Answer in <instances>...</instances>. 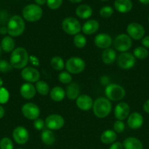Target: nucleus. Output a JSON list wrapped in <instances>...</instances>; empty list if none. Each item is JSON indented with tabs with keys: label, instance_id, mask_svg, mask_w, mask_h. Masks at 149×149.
I'll return each instance as SVG.
<instances>
[{
	"label": "nucleus",
	"instance_id": "1",
	"mask_svg": "<svg viewBox=\"0 0 149 149\" xmlns=\"http://www.w3.org/2000/svg\"><path fill=\"white\" fill-rule=\"evenodd\" d=\"M29 54L26 49L18 47L12 52L10 63L13 68L17 69L24 68L29 62Z\"/></svg>",
	"mask_w": 149,
	"mask_h": 149
},
{
	"label": "nucleus",
	"instance_id": "37",
	"mask_svg": "<svg viewBox=\"0 0 149 149\" xmlns=\"http://www.w3.org/2000/svg\"><path fill=\"white\" fill-rule=\"evenodd\" d=\"M0 149H13V143L9 138H3L0 141Z\"/></svg>",
	"mask_w": 149,
	"mask_h": 149
},
{
	"label": "nucleus",
	"instance_id": "19",
	"mask_svg": "<svg viewBox=\"0 0 149 149\" xmlns=\"http://www.w3.org/2000/svg\"><path fill=\"white\" fill-rule=\"evenodd\" d=\"M20 93L25 99H32L36 94V88L32 83H25L22 84L20 88Z\"/></svg>",
	"mask_w": 149,
	"mask_h": 149
},
{
	"label": "nucleus",
	"instance_id": "31",
	"mask_svg": "<svg viewBox=\"0 0 149 149\" xmlns=\"http://www.w3.org/2000/svg\"><path fill=\"white\" fill-rule=\"evenodd\" d=\"M51 65L53 69L56 71H61L64 68V60L59 56H55L51 59Z\"/></svg>",
	"mask_w": 149,
	"mask_h": 149
},
{
	"label": "nucleus",
	"instance_id": "18",
	"mask_svg": "<svg viewBox=\"0 0 149 149\" xmlns=\"http://www.w3.org/2000/svg\"><path fill=\"white\" fill-rule=\"evenodd\" d=\"M127 124L129 127L133 130L141 127L143 125V117L138 112H133L128 116Z\"/></svg>",
	"mask_w": 149,
	"mask_h": 149
},
{
	"label": "nucleus",
	"instance_id": "30",
	"mask_svg": "<svg viewBox=\"0 0 149 149\" xmlns=\"http://www.w3.org/2000/svg\"><path fill=\"white\" fill-rule=\"evenodd\" d=\"M35 88H36V91L42 95H46L50 93L49 86L44 81H37Z\"/></svg>",
	"mask_w": 149,
	"mask_h": 149
},
{
	"label": "nucleus",
	"instance_id": "32",
	"mask_svg": "<svg viewBox=\"0 0 149 149\" xmlns=\"http://www.w3.org/2000/svg\"><path fill=\"white\" fill-rule=\"evenodd\" d=\"M133 55L134 58L140 60L145 59L148 56V51L144 47H137L134 49Z\"/></svg>",
	"mask_w": 149,
	"mask_h": 149
},
{
	"label": "nucleus",
	"instance_id": "22",
	"mask_svg": "<svg viewBox=\"0 0 149 149\" xmlns=\"http://www.w3.org/2000/svg\"><path fill=\"white\" fill-rule=\"evenodd\" d=\"M123 146L124 149H143L141 141L134 137L126 138L123 143Z\"/></svg>",
	"mask_w": 149,
	"mask_h": 149
},
{
	"label": "nucleus",
	"instance_id": "53",
	"mask_svg": "<svg viewBox=\"0 0 149 149\" xmlns=\"http://www.w3.org/2000/svg\"><path fill=\"white\" fill-rule=\"evenodd\" d=\"M148 22H149V17H148Z\"/></svg>",
	"mask_w": 149,
	"mask_h": 149
},
{
	"label": "nucleus",
	"instance_id": "51",
	"mask_svg": "<svg viewBox=\"0 0 149 149\" xmlns=\"http://www.w3.org/2000/svg\"><path fill=\"white\" fill-rule=\"evenodd\" d=\"M1 52H2V49H1V45H0V57H1Z\"/></svg>",
	"mask_w": 149,
	"mask_h": 149
},
{
	"label": "nucleus",
	"instance_id": "36",
	"mask_svg": "<svg viewBox=\"0 0 149 149\" xmlns=\"http://www.w3.org/2000/svg\"><path fill=\"white\" fill-rule=\"evenodd\" d=\"M113 12L114 10L112 7H110V6H105V7H102V9L99 11V13L102 17L108 18V17L112 16V15L113 14Z\"/></svg>",
	"mask_w": 149,
	"mask_h": 149
},
{
	"label": "nucleus",
	"instance_id": "25",
	"mask_svg": "<svg viewBox=\"0 0 149 149\" xmlns=\"http://www.w3.org/2000/svg\"><path fill=\"white\" fill-rule=\"evenodd\" d=\"M102 61L107 65H110L115 62L116 59V52L113 49L108 48L105 49L102 53Z\"/></svg>",
	"mask_w": 149,
	"mask_h": 149
},
{
	"label": "nucleus",
	"instance_id": "11",
	"mask_svg": "<svg viewBox=\"0 0 149 149\" xmlns=\"http://www.w3.org/2000/svg\"><path fill=\"white\" fill-rule=\"evenodd\" d=\"M23 116L30 120H35L38 119L40 114L39 108L33 103H25L21 109Z\"/></svg>",
	"mask_w": 149,
	"mask_h": 149
},
{
	"label": "nucleus",
	"instance_id": "49",
	"mask_svg": "<svg viewBox=\"0 0 149 149\" xmlns=\"http://www.w3.org/2000/svg\"><path fill=\"white\" fill-rule=\"evenodd\" d=\"M70 1H71L72 3H79L81 1H83V0H70Z\"/></svg>",
	"mask_w": 149,
	"mask_h": 149
},
{
	"label": "nucleus",
	"instance_id": "47",
	"mask_svg": "<svg viewBox=\"0 0 149 149\" xmlns=\"http://www.w3.org/2000/svg\"><path fill=\"white\" fill-rule=\"evenodd\" d=\"M35 2L37 4V5H43L47 2V0H35Z\"/></svg>",
	"mask_w": 149,
	"mask_h": 149
},
{
	"label": "nucleus",
	"instance_id": "28",
	"mask_svg": "<svg viewBox=\"0 0 149 149\" xmlns=\"http://www.w3.org/2000/svg\"><path fill=\"white\" fill-rule=\"evenodd\" d=\"M117 138V134L114 130H108L102 132L101 135V141L105 144H112Z\"/></svg>",
	"mask_w": 149,
	"mask_h": 149
},
{
	"label": "nucleus",
	"instance_id": "9",
	"mask_svg": "<svg viewBox=\"0 0 149 149\" xmlns=\"http://www.w3.org/2000/svg\"><path fill=\"white\" fill-rule=\"evenodd\" d=\"M45 126L51 130H58L64 125V119L59 114H51L45 121Z\"/></svg>",
	"mask_w": 149,
	"mask_h": 149
},
{
	"label": "nucleus",
	"instance_id": "13",
	"mask_svg": "<svg viewBox=\"0 0 149 149\" xmlns=\"http://www.w3.org/2000/svg\"><path fill=\"white\" fill-rule=\"evenodd\" d=\"M13 138L18 144L23 145V144L26 143L29 141V132L23 127H17L16 128H15L13 132Z\"/></svg>",
	"mask_w": 149,
	"mask_h": 149
},
{
	"label": "nucleus",
	"instance_id": "40",
	"mask_svg": "<svg viewBox=\"0 0 149 149\" xmlns=\"http://www.w3.org/2000/svg\"><path fill=\"white\" fill-rule=\"evenodd\" d=\"M62 4V0H47L48 7L51 10H56L59 8Z\"/></svg>",
	"mask_w": 149,
	"mask_h": 149
},
{
	"label": "nucleus",
	"instance_id": "20",
	"mask_svg": "<svg viewBox=\"0 0 149 149\" xmlns=\"http://www.w3.org/2000/svg\"><path fill=\"white\" fill-rule=\"evenodd\" d=\"M99 28V22L96 20H89L83 24L82 31L86 35H91L96 33Z\"/></svg>",
	"mask_w": 149,
	"mask_h": 149
},
{
	"label": "nucleus",
	"instance_id": "14",
	"mask_svg": "<svg viewBox=\"0 0 149 149\" xmlns=\"http://www.w3.org/2000/svg\"><path fill=\"white\" fill-rule=\"evenodd\" d=\"M21 77L29 83L37 82L40 78V74L36 68L25 67L21 71Z\"/></svg>",
	"mask_w": 149,
	"mask_h": 149
},
{
	"label": "nucleus",
	"instance_id": "3",
	"mask_svg": "<svg viewBox=\"0 0 149 149\" xmlns=\"http://www.w3.org/2000/svg\"><path fill=\"white\" fill-rule=\"evenodd\" d=\"M7 33L10 36L17 37L20 36L25 30L23 19L19 15H13L7 24Z\"/></svg>",
	"mask_w": 149,
	"mask_h": 149
},
{
	"label": "nucleus",
	"instance_id": "24",
	"mask_svg": "<svg viewBox=\"0 0 149 149\" xmlns=\"http://www.w3.org/2000/svg\"><path fill=\"white\" fill-rule=\"evenodd\" d=\"M76 15L81 19H88L92 15L93 10L87 4H81L76 9Z\"/></svg>",
	"mask_w": 149,
	"mask_h": 149
},
{
	"label": "nucleus",
	"instance_id": "23",
	"mask_svg": "<svg viewBox=\"0 0 149 149\" xmlns=\"http://www.w3.org/2000/svg\"><path fill=\"white\" fill-rule=\"evenodd\" d=\"M66 95L70 100H75L78 97L80 94V86L77 83H70L67 87L66 90Z\"/></svg>",
	"mask_w": 149,
	"mask_h": 149
},
{
	"label": "nucleus",
	"instance_id": "54",
	"mask_svg": "<svg viewBox=\"0 0 149 149\" xmlns=\"http://www.w3.org/2000/svg\"><path fill=\"white\" fill-rule=\"evenodd\" d=\"M18 149H23V148H18Z\"/></svg>",
	"mask_w": 149,
	"mask_h": 149
},
{
	"label": "nucleus",
	"instance_id": "35",
	"mask_svg": "<svg viewBox=\"0 0 149 149\" xmlns=\"http://www.w3.org/2000/svg\"><path fill=\"white\" fill-rule=\"evenodd\" d=\"M10 98V93L8 90L4 87H0V103L5 104L7 103Z\"/></svg>",
	"mask_w": 149,
	"mask_h": 149
},
{
	"label": "nucleus",
	"instance_id": "34",
	"mask_svg": "<svg viewBox=\"0 0 149 149\" xmlns=\"http://www.w3.org/2000/svg\"><path fill=\"white\" fill-rule=\"evenodd\" d=\"M72 77L70 75V74L67 71H62L58 75V80L60 82L63 83V84H69L72 81Z\"/></svg>",
	"mask_w": 149,
	"mask_h": 149
},
{
	"label": "nucleus",
	"instance_id": "17",
	"mask_svg": "<svg viewBox=\"0 0 149 149\" xmlns=\"http://www.w3.org/2000/svg\"><path fill=\"white\" fill-rule=\"evenodd\" d=\"M76 105L82 111H89L93 107V102L91 97L87 95H79L76 99Z\"/></svg>",
	"mask_w": 149,
	"mask_h": 149
},
{
	"label": "nucleus",
	"instance_id": "6",
	"mask_svg": "<svg viewBox=\"0 0 149 149\" xmlns=\"http://www.w3.org/2000/svg\"><path fill=\"white\" fill-rule=\"evenodd\" d=\"M61 26L63 30L70 35H76L80 33V31L82 30L80 22L72 17H69L64 19L62 21Z\"/></svg>",
	"mask_w": 149,
	"mask_h": 149
},
{
	"label": "nucleus",
	"instance_id": "12",
	"mask_svg": "<svg viewBox=\"0 0 149 149\" xmlns=\"http://www.w3.org/2000/svg\"><path fill=\"white\" fill-rule=\"evenodd\" d=\"M118 66L122 69H130L135 64V58L129 52H122L117 59Z\"/></svg>",
	"mask_w": 149,
	"mask_h": 149
},
{
	"label": "nucleus",
	"instance_id": "42",
	"mask_svg": "<svg viewBox=\"0 0 149 149\" xmlns=\"http://www.w3.org/2000/svg\"><path fill=\"white\" fill-rule=\"evenodd\" d=\"M109 149H124L123 144L120 142H114L110 146Z\"/></svg>",
	"mask_w": 149,
	"mask_h": 149
},
{
	"label": "nucleus",
	"instance_id": "50",
	"mask_svg": "<svg viewBox=\"0 0 149 149\" xmlns=\"http://www.w3.org/2000/svg\"><path fill=\"white\" fill-rule=\"evenodd\" d=\"M2 85H3V80H2V79L0 77V87H2Z\"/></svg>",
	"mask_w": 149,
	"mask_h": 149
},
{
	"label": "nucleus",
	"instance_id": "46",
	"mask_svg": "<svg viewBox=\"0 0 149 149\" xmlns=\"http://www.w3.org/2000/svg\"><path fill=\"white\" fill-rule=\"evenodd\" d=\"M4 113H5V111H4V109L3 108V106H1L0 105V119L4 117Z\"/></svg>",
	"mask_w": 149,
	"mask_h": 149
},
{
	"label": "nucleus",
	"instance_id": "39",
	"mask_svg": "<svg viewBox=\"0 0 149 149\" xmlns=\"http://www.w3.org/2000/svg\"><path fill=\"white\" fill-rule=\"evenodd\" d=\"M124 129H125V125H124V122L117 120L116 122H114L113 130L115 132H117V133H121V132H124Z\"/></svg>",
	"mask_w": 149,
	"mask_h": 149
},
{
	"label": "nucleus",
	"instance_id": "52",
	"mask_svg": "<svg viewBox=\"0 0 149 149\" xmlns=\"http://www.w3.org/2000/svg\"><path fill=\"white\" fill-rule=\"evenodd\" d=\"M101 1H108V0H101Z\"/></svg>",
	"mask_w": 149,
	"mask_h": 149
},
{
	"label": "nucleus",
	"instance_id": "2",
	"mask_svg": "<svg viewBox=\"0 0 149 149\" xmlns=\"http://www.w3.org/2000/svg\"><path fill=\"white\" fill-rule=\"evenodd\" d=\"M92 108L95 116L100 119H103L110 114L112 109V105L108 98L101 97L93 102Z\"/></svg>",
	"mask_w": 149,
	"mask_h": 149
},
{
	"label": "nucleus",
	"instance_id": "29",
	"mask_svg": "<svg viewBox=\"0 0 149 149\" xmlns=\"http://www.w3.org/2000/svg\"><path fill=\"white\" fill-rule=\"evenodd\" d=\"M41 139L45 145L51 146L56 141L55 135L51 130H44L41 133Z\"/></svg>",
	"mask_w": 149,
	"mask_h": 149
},
{
	"label": "nucleus",
	"instance_id": "44",
	"mask_svg": "<svg viewBox=\"0 0 149 149\" xmlns=\"http://www.w3.org/2000/svg\"><path fill=\"white\" fill-rule=\"evenodd\" d=\"M143 110L145 113H149V100H148L143 105Z\"/></svg>",
	"mask_w": 149,
	"mask_h": 149
},
{
	"label": "nucleus",
	"instance_id": "7",
	"mask_svg": "<svg viewBox=\"0 0 149 149\" xmlns=\"http://www.w3.org/2000/svg\"><path fill=\"white\" fill-rule=\"evenodd\" d=\"M112 44H113L114 48L117 51L126 52L131 48L132 41L128 34L121 33L115 38Z\"/></svg>",
	"mask_w": 149,
	"mask_h": 149
},
{
	"label": "nucleus",
	"instance_id": "21",
	"mask_svg": "<svg viewBox=\"0 0 149 149\" xmlns=\"http://www.w3.org/2000/svg\"><path fill=\"white\" fill-rule=\"evenodd\" d=\"M114 7L119 13H127L132 8V2L131 0H115Z\"/></svg>",
	"mask_w": 149,
	"mask_h": 149
},
{
	"label": "nucleus",
	"instance_id": "26",
	"mask_svg": "<svg viewBox=\"0 0 149 149\" xmlns=\"http://www.w3.org/2000/svg\"><path fill=\"white\" fill-rule=\"evenodd\" d=\"M15 43L13 38L10 36H4L1 42V47L3 51L5 52H10L14 50Z\"/></svg>",
	"mask_w": 149,
	"mask_h": 149
},
{
	"label": "nucleus",
	"instance_id": "4",
	"mask_svg": "<svg viewBox=\"0 0 149 149\" xmlns=\"http://www.w3.org/2000/svg\"><path fill=\"white\" fill-rule=\"evenodd\" d=\"M22 15L27 21L36 22L42 17V10L37 4H28L23 9Z\"/></svg>",
	"mask_w": 149,
	"mask_h": 149
},
{
	"label": "nucleus",
	"instance_id": "38",
	"mask_svg": "<svg viewBox=\"0 0 149 149\" xmlns=\"http://www.w3.org/2000/svg\"><path fill=\"white\" fill-rule=\"evenodd\" d=\"M12 69H13V66L10 63L5 60H0V72H8Z\"/></svg>",
	"mask_w": 149,
	"mask_h": 149
},
{
	"label": "nucleus",
	"instance_id": "16",
	"mask_svg": "<svg viewBox=\"0 0 149 149\" xmlns=\"http://www.w3.org/2000/svg\"><path fill=\"white\" fill-rule=\"evenodd\" d=\"M112 43L111 36L108 33H102L96 35L94 38V44L97 47L101 49H108Z\"/></svg>",
	"mask_w": 149,
	"mask_h": 149
},
{
	"label": "nucleus",
	"instance_id": "43",
	"mask_svg": "<svg viewBox=\"0 0 149 149\" xmlns=\"http://www.w3.org/2000/svg\"><path fill=\"white\" fill-rule=\"evenodd\" d=\"M141 43L144 47H145L146 49H147V48L149 49V36L143 37L141 40Z\"/></svg>",
	"mask_w": 149,
	"mask_h": 149
},
{
	"label": "nucleus",
	"instance_id": "45",
	"mask_svg": "<svg viewBox=\"0 0 149 149\" xmlns=\"http://www.w3.org/2000/svg\"><path fill=\"white\" fill-rule=\"evenodd\" d=\"M0 33H1V35H5L7 34V28L6 27H1L0 28Z\"/></svg>",
	"mask_w": 149,
	"mask_h": 149
},
{
	"label": "nucleus",
	"instance_id": "33",
	"mask_svg": "<svg viewBox=\"0 0 149 149\" xmlns=\"http://www.w3.org/2000/svg\"><path fill=\"white\" fill-rule=\"evenodd\" d=\"M74 46L77 48H83L86 45V39L84 35L77 33L74 35V39H73Z\"/></svg>",
	"mask_w": 149,
	"mask_h": 149
},
{
	"label": "nucleus",
	"instance_id": "8",
	"mask_svg": "<svg viewBox=\"0 0 149 149\" xmlns=\"http://www.w3.org/2000/svg\"><path fill=\"white\" fill-rule=\"evenodd\" d=\"M66 68L71 74H80L86 67L85 61L78 57H72L66 62Z\"/></svg>",
	"mask_w": 149,
	"mask_h": 149
},
{
	"label": "nucleus",
	"instance_id": "41",
	"mask_svg": "<svg viewBox=\"0 0 149 149\" xmlns=\"http://www.w3.org/2000/svg\"><path fill=\"white\" fill-rule=\"evenodd\" d=\"M34 128L36 130H42L44 129V127H45V121L42 120V119H35L34 121Z\"/></svg>",
	"mask_w": 149,
	"mask_h": 149
},
{
	"label": "nucleus",
	"instance_id": "48",
	"mask_svg": "<svg viewBox=\"0 0 149 149\" xmlns=\"http://www.w3.org/2000/svg\"><path fill=\"white\" fill-rule=\"evenodd\" d=\"M140 3L143 4H149V0H139Z\"/></svg>",
	"mask_w": 149,
	"mask_h": 149
},
{
	"label": "nucleus",
	"instance_id": "15",
	"mask_svg": "<svg viewBox=\"0 0 149 149\" xmlns=\"http://www.w3.org/2000/svg\"><path fill=\"white\" fill-rule=\"evenodd\" d=\"M129 111L130 107L128 103L125 102H121V103H118L115 106L114 114H115V117L118 120L123 121L129 116Z\"/></svg>",
	"mask_w": 149,
	"mask_h": 149
},
{
	"label": "nucleus",
	"instance_id": "10",
	"mask_svg": "<svg viewBox=\"0 0 149 149\" xmlns=\"http://www.w3.org/2000/svg\"><path fill=\"white\" fill-rule=\"evenodd\" d=\"M127 31L130 38L134 40L142 39L145 33L144 27L137 23H129L127 28Z\"/></svg>",
	"mask_w": 149,
	"mask_h": 149
},
{
	"label": "nucleus",
	"instance_id": "5",
	"mask_svg": "<svg viewBox=\"0 0 149 149\" xmlns=\"http://www.w3.org/2000/svg\"><path fill=\"white\" fill-rule=\"evenodd\" d=\"M105 95L109 100L118 101L125 97L126 92L124 87L117 84H110L105 88Z\"/></svg>",
	"mask_w": 149,
	"mask_h": 149
},
{
	"label": "nucleus",
	"instance_id": "27",
	"mask_svg": "<svg viewBox=\"0 0 149 149\" xmlns=\"http://www.w3.org/2000/svg\"><path fill=\"white\" fill-rule=\"evenodd\" d=\"M66 93L61 87H54L50 92V97L53 100L56 102L61 101L65 97Z\"/></svg>",
	"mask_w": 149,
	"mask_h": 149
}]
</instances>
